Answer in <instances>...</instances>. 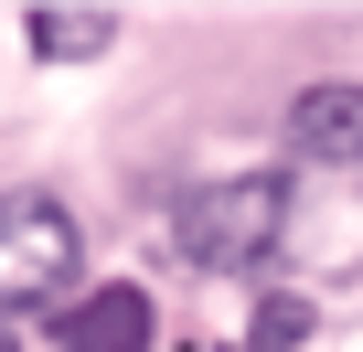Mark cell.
I'll return each mask as SVG.
<instances>
[{
    "mask_svg": "<svg viewBox=\"0 0 363 352\" xmlns=\"http://www.w3.org/2000/svg\"><path fill=\"white\" fill-rule=\"evenodd\" d=\"M289 235V171H235V182H193L171 203V256L203 267V278H235V267H267V246Z\"/></svg>",
    "mask_w": 363,
    "mask_h": 352,
    "instance_id": "6da1fadb",
    "label": "cell"
},
{
    "mask_svg": "<svg viewBox=\"0 0 363 352\" xmlns=\"http://www.w3.org/2000/svg\"><path fill=\"white\" fill-rule=\"evenodd\" d=\"M75 267H86V246H75V214L54 193H0V320L65 299Z\"/></svg>",
    "mask_w": 363,
    "mask_h": 352,
    "instance_id": "7a4b0ae2",
    "label": "cell"
},
{
    "mask_svg": "<svg viewBox=\"0 0 363 352\" xmlns=\"http://www.w3.org/2000/svg\"><path fill=\"white\" fill-rule=\"evenodd\" d=\"M289 160L352 171V160H363V86H342V75L299 86V96H289Z\"/></svg>",
    "mask_w": 363,
    "mask_h": 352,
    "instance_id": "3957f363",
    "label": "cell"
},
{
    "mask_svg": "<svg viewBox=\"0 0 363 352\" xmlns=\"http://www.w3.org/2000/svg\"><path fill=\"white\" fill-rule=\"evenodd\" d=\"M54 341L65 352H150L160 331H150V288H128V278H107V288H86V299H65V320H54Z\"/></svg>",
    "mask_w": 363,
    "mask_h": 352,
    "instance_id": "277c9868",
    "label": "cell"
},
{
    "mask_svg": "<svg viewBox=\"0 0 363 352\" xmlns=\"http://www.w3.org/2000/svg\"><path fill=\"white\" fill-rule=\"evenodd\" d=\"M22 43H33L43 64H86V54H107V43H118V11H33V22H22Z\"/></svg>",
    "mask_w": 363,
    "mask_h": 352,
    "instance_id": "5b68a950",
    "label": "cell"
},
{
    "mask_svg": "<svg viewBox=\"0 0 363 352\" xmlns=\"http://www.w3.org/2000/svg\"><path fill=\"white\" fill-rule=\"evenodd\" d=\"M299 341H310V299H257L246 352H299Z\"/></svg>",
    "mask_w": 363,
    "mask_h": 352,
    "instance_id": "8992f818",
    "label": "cell"
},
{
    "mask_svg": "<svg viewBox=\"0 0 363 352\" xmlns=\"http://www.w3.org/2000/svg\"><path fill=\"white\" fill-rule=\"evenodd\" d=\"M0 352H22V341H11V331H0Z\"/></svg>",
    "mask_w": 363,
    "mask_h": 352,
    "instance_id": "52a82bcc",
    "label": "cell"
}]
</instances>
